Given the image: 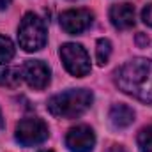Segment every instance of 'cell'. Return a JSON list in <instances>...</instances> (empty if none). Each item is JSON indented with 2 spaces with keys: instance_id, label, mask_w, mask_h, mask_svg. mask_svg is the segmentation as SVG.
Here are the masks:
<instances>
[{
  "instance_id": "6da1fadb",
  "label": "cell",
  "mask_w": 152,
  "mask_h": 152,
  "mask_svg": "<svg viewBox=\"0 0 152 152\" xmlns=\"http://www.w3.org/2000/svg\"><path fill=\"white\" fill-rule=\"evenodd\" d=\"M115 85L142 103H152V60L133 58L115 71Z\"/></svg>"
},
{
  "instance_id": "7a4b0ae2",
  "label": "cell",
  "mask_w": 152,
  "mask_h": 152,
  "mask_svg": "<svg viewBox=\"0 0 152 152\" xmlns=\"http://www.w3.org/2000/svg\"><path fill=\"white\" fill-rule=\"evenodd\" d=\"M92 92L87 88H69L48 101V112L58 118H76L83 115L92 104Z\"/></svg>"
},
{
  "instance_id": "3957f363",
  "label": "cell",
  "mask_w": 152,
  "mask_h": 152,
  "mask_svg": "<svg viewBox=\"0 0 152 152\" xmlns=\"http://www.w3.org/2000/svg\"><path fill=\"white\" fill-rule=\"evenodd\" d=\"M18 42L25 51H39L46 44V25L37 14L27 12L18 27Z\"/></svg>"
},
{
  "instance_id": "277c9868",
  "label": "cell",
  "mask_w": 152,
  "mask_h": 152,
  "mask_svg": "<svg viewBox=\"0 0 152 152\" xmlns=\"http://www.w3.org/2000/svg\"><path fill=\"white\" fill-rule=\"evenodd\" d=\"M60 58L64 62V67L73 76H87L90 73V58L81 44L66 42L60 46Z\"/></svg>"
},
{
  "instance_id": "5b68a950",
  "label": "cell",
  "mask_w": 152,
  "mask_h": 152,
  "mask_svg": "<svg viewBox=\"0 0 152 152\" xmlns=\"http://www.w3.org/2000/svg\"><path fill=\"white\" fill-rule=\"evenodd\" d=\"M48 138V126L39 117L21 118L16 126V142L23 147L39 145Z\"/></svg>"
},
{
  "instance_id": "8992f818",
  "label": "cell",
  "mask_w": 152,
  "mask_h": 152,
  "mask_svg": "<svg viewBox=\"0 0 152 152\" xmlns=\"http://www.w3.org/2000/svg\"><path fill=\"white\" fill-rule=\"evenodd\" d=\"M92 20H94V14L88 9H69L60 14V27L64 32L76 36L85 32L92 25Z\"/></svg>"
},
{
  "instance_id": "52a82bcc",
  "label": "cell",
  "mask_w": 152,
  "mask_h": 152,
  "mask_svg": "<svg viewBox=\"0 0 152 152\" xmlns=\"http://www.w3.org/2000/svg\"><path fill=\"white\" fill-rule=\"evenodd\" d=\"M66 145L71 152H92L96 145V134L85 124L71 127L66 134Z\"/></svg>"
},
{
  "instance_id": "ba28073f",
  "label": "cell",
  "mask_w": 152,
  "mask_h": 152,
  "mask_svg": "<svg viewBox=\"0 0 152 152\" xmlns=\"http://www.w3.org/2000/svg\"><path fill=\"white\" fill-rule=\"evenodd\" d=\"M21 76L28 83V87H32L36 90H42L50 83L51 71L42 60H27L21 69Z\"/></svg>"
},
{
  "instance_id": "9c48e42d",
  "label": "cell",
  "mask_w": 152,
  "mask_h": 152,
  "mask_svg": "<svg viewBox=\"0 0 152 152\" xmlns=\"http://www.w3.org/2000/svg\"><path fill=\"white\" fill-rule=\"evenodd\" d=\"M110 20L112 25L118 30H127L134 25V7L127 2L117 4L110 9Z\"/></svg>"
},
{
  "instance_id": "30bf717a",
  "label": "cell",
  "mask_w": 152,
  "mask_h": 152,
  "mask_svg": "<svg viewBox=\"0 0 152 152\" xmlns=\"http://www.w3.org/2000/svg\"><path fill=\"white\" fill-rule=\"evenodd\" d=\"M110 120H112V124H113L115 127L124 129V127H127V126L133 124L134 112L127 104H113L112 110H110Z\"/></svg>"
},
{
  "instance_id": "8fae6325",
  "label": "cell",
  "mask_w": 152,
  "mask_h": 152,
  "mask_svg": "<svg viewBox=\"0 0 152 152\" xmlns=\"http://www.w3.org/2000/svg\"><path fill=\"white\" fill-rule=\"evenodd\" d=\"M21 71L16 67H4L0 69V87L7 88H16L21 83Z\"/></svg>"
},
{
  "instance_id": "7c38bea8",
  "label": "cell",
  "mask_w": 152,
  "mask_h": 152,
  "mask_svg": "<svg viewBox=\"0 0 152 152\" xmlns=\"http://www.w3.org/2000/svg\"><path fill=\"white\" fill-rule=\"evenodd\" d=\"M110 55H112V42L108 39H99L97 41V46H96V58H97V64L99 66H104L108 60H110Z\"/></svg>"
},
{
  "instance_id": "4fadbf2b",
  "label": "cell",
  "mask_w": 152,
  "mask_h": 152,
  "mask_svg": "<svg viewBox=\"0 0 152 152\" xmlns=\"http://www.w3.org/2000/svg\"><path fill=\"white\" fill-rule=\"evenodd\" d=\"M138 149L140 152H152V126L143 127L138 133Z\"/></svg>"
},
{
  "instance_id": "5bb4252c",
  "label": "cell",
  "mask_w": 152,
  "mask_h": 152,
  "mask_svg": "<svg viewBox=\"0 0 152 152\" xmlns=\"http://www.w3.org/2000/svg\"><path fill=\"white\" fill-rule=\"evenodd\" d=\"M12 57H14V44L11 42V39L0 36V64L12 60Z\"/></svg>"
},
{
  "instance_id": "9a60e30c",
  "label": "cell",
  "mask_w": 152,
  "mask_h": 152,
  "mask_svg": "<svg viewBox=\"0 0 152 152\" xmlns=\"http://www.w3.org/2000/svg\"><path fill=\"white\" fill-rule=\"evenodd\" d=\"M142 20H143L145 25L152 27V4H149V5L143 7V11H142Z\"/></svg>"
},
{
  "instance_id": "2e32d148",
  "label": "cell",
  "mask_w": 152,
  "mask_h": 152,
  "mask_svg": "<svg viewBox=\"0 0 152 152\" xmlns=\"http://www.w3.org/2000/svg\"><path fill=\"white\" fill-rule=\"evenodd\" d=\"M136 42H138L140 46H147V44H149V37L143 36V34H138V36H136Z\"/></svg>"
},
{
  "instance_id": "e0dca14e",
  "label": "cell",
  "mask_w": 152,
  "mask_h": 152,
  "mask_svg": "<svg viewBox=\"0 0 152 152\" xmlns=\"http://www.w3.org/2000/svg\"><path fill=\"white\" fill-rule=\"evenodd\" d=\"M104 152H126V149H124L122 145H110Z\"/></svg>"
},
{
  "instance_id": "ac0fdd59",
  "label": "cell",
  "mask_w": 152,
  "mask_h": 152,
  "mask_svg": "<svg viewBox=\"0 0 152 152\" xmlns=\"http://www.w3.org/2000/svg\"><path fill=\"white\" fill-rule=\"evenodd\" d=\"M12 0H0V9H5V7H9V4H11Z\"/></svg>"
},
{
  "instance_id": "d6986e66",
  "label": "cell",
  "mask_w": 152,
  "mask_h": 152,
  "mask_svg": "<svg viewBox=\"0 0 152 152\" xmlns=\"http://www.w3.org/2000/svg\"><path fill=\"white\" fill-rule=\"evenodd\" d=\"M2 127H4V117H2V112H0V131H2Z\"/></svg>"
},
{
  "instance_id": "ffe728a7",
  "label": "cell",
  "mask_w": 152,
  "mask_h": 152,
  "mask_svg": "<svg viewBox=\"0 0 152 152\" xmlns=\"http://www.w3.org/2000/svg\"><path fill=\"white\" fill-rule=\"evenodd\" d=\"M41 152H51V151H41Z\"/></svg>"
}]
</instances>
